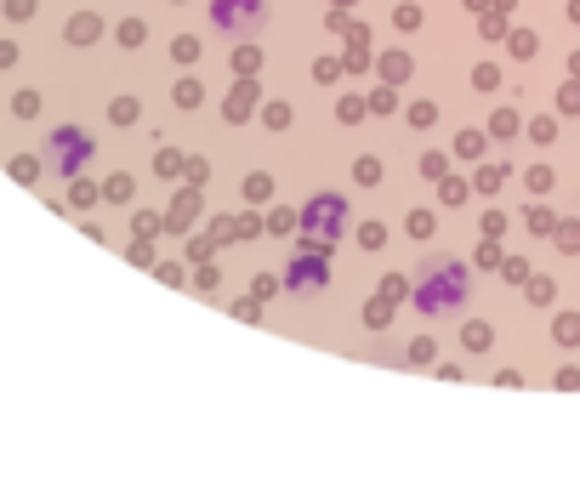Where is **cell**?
Wrapping results in <instances>:
<instances>
[{
  "instance_id": "cell-22",
  "label": "cell",
  "mask_w": 580,
  "mask_h": 483,
  "mask_svg": "<svg viewBox=\"0 0 580 483\" xmlns=\"http://www.w3.org/2000/svg\"><path fill=\"white\" fill-rule=\"evenodd\" d=\"M569 23H580V0H569Z\"/></svg>"
},
{
  "instance_id": "cell-7",
  "label": "cell",
  "mask_w": 580,
  "mask_h": 483,
  "mask_svg": "<svg viewBox=\"0 0 580 483\" xmlns=\"http://www.w3.org/2000/svg\"><path fill=\"white\" fill-rule=\"evenodd\" d=\"M97 199H103V193H97L92 182H81V177H68V206H74V211H92V206H97Z\"/></svg>"
},
{
  "instance_id": "cell-19",
  "label": "cell",
  "mask_w": 580,
  "mask_h": 483,
  "mask_svg": "<svg viewBox=\"0 0 580 483\" xmlns=\"http://www.w3.org/2000/svg\"><path fill=\"white\" fill-rule=\"evenodd\" d=\"M177 103L193 108V103H200V86H193V80H182V86H177Z\"/></svg>"
},
{
  "instance_id": "cell-9",
  "label": "cell",
  "mask_w": 580,
  "mask_h": 483,
  "mask_svg": "<svg viewBox=\"0 0 580 483\" xmlns=\"http://www.w3.org/2000/svg\"><path fill=\"white\" fill-rule=\"evenodd\" d=\"M131 193H137V182H131V177H108V182H103V199H114V206H126Z\"/></svg>"
},
{
  "instance_id": "cell-16",
  "label": "cell",
  "mask_w": 580,
  "mask_h": 483,
  "mask_svg": "<svg viewBox=\"0 0 580 483\" xmlns=\"http://www.w3.org/2000/svg\"><path fill=\"white\" fill-rule=\"evenodd\" d=\"M7 18L12 23H29L34 18V0H7Z\"/></svg>"
},
{
  "instance_id": "cell-8",
  "label": "cell",
  "mask_w": 580,
  "mask_h": 483,
  "mask_svg": "<svg viewBox=\"0 0 580 483\" xmlns=\"http://www.w3.org/2000/svg\"><path fill=\"white\" fill-rule=\"evenodd\" d=\"M410 69H415V63H410L404 52H387V57H381V74L393 80V86H404V80H410Z\"/></svg>"
},
{
  "instance_id": "cell-14",
  "label": "cell",
  "mask_w": 580,
  "mask_h": 483,
  "mask_svg": "<svg viewBox=\"0 0 580 483\" xmlns=\"http://www.w3.org/2000/svg\"><path fill=\"white\" fill-rule=\"evenodd\" d=\"M267 193H274V182H267V177H245V199H256V206H262Z\"/></svg>"
},
{
  "instance_id": "cell-6",
  "label": "cell",
  "mask_w": 580,
  "mask_h": 483,
  "mask_svg": "<svg viewBox=\"0 0 580 483\" xmlns=\"http://www.w3.org/2000/svg\"><path fill=\"white\" fill-rule=\"evenodd\" d=\"M63 34H68V46H92V40L103 34V23H97L92 12H81V18H68V29H63Z\"/></svg>"
},
{
  "instance_id": "cell-1",
  "label": "cell",
  "mask_w": 580,
  "mask_h": 483,
  "mask_svg": "<svg viewBox=\"0 0 580 483\" xmlns=\"http://www.w3.org/2000/svg\"><path fill=\"white\" fill-rule=\"evenodd\" d=\"M467 267L461 262H428L421 267V291H415V307L428 313V318H439V313H455V307H467Z\"/></svg>"
},
{
  "instance_id": "cell-17",
  "label": "cell",
  "mask_w": 580,
  "mask_h": 483,
  "mask_svg": "<svg viewBox=\"0 0 580 483\" xmlns=\"http://www.w3.org/2000/svg\"><path fill=\"white\" fill-rule=\"evenodd\" d=\"M12 177L18 182H34V177H41V166H34V159H12Z\"/></svg>"
},
{
  "instance_id": "cell-18",
  "label": "cell",
  "mask_w": 580,
  "mask_h": 483,
  "mask_svg": "<svg viewBox=\"0 0 580 483\" xmlns=\"http://www.w3.org/2000/svg\"><path fill=\"white\" fill-rule=\"evenodd\" d=\"M336 114H341V119H347V126H354V119H359V114H365V103H359V97H341V108H336Z\"/></svg>"
},
{
  "instance_id": "cell-11",
  "label": "cell",
  "mask_w": 580,
  "mask_h": 483,
  "mask_svg": "<svg viewBox=\"0 0 580 483\" xmlns=\"http://www.w3.org/2000/svg\"><path fill=\"white\" fill-rule=\"evenodd\" d=\"M12 114L18 119H34V114H41V92H18L12 97Z\"/></svg>"
},
{
  "instance_id": "cell-13",
  "label": "cell",
  "mask_w": 580,
  "mask_h": 483,
  "mask_svg": "<svg viewBox=\"0 0 580 483\" xmlns=\"http://www.w3.org/2000/svg\"><path fill=\"white\" fill-rule=\"evenodd\" d=\"M524 296H529L535 307H547V302H552V279H529V291H524Z\"/></svg>"
},
{
  "instance_id": "cell-4",
  "label": "cell",
  "mask_w": 580,
  "mask_h": 483,
  "mask_svg": "<svg viewBox=\"0 0 580 483\" xmlns=\"http://www.w3.org/2000/svg\"><path fill=\"white\" fill-rule=\"evenodd\" d=\"M46 154H52V166H57L63 177H81V166L97 154V143H92V132H81V126H57L52 143H46Z\"/></svg>"
},
{
  "instance_id": "cell-20",
  "label": "cell",
  "mask_w": 580,
  "mask_h": 483,
  "mask_svg": "<svg viewBox=\"0 0 580 483\" xmlns=\"http://www.w3.org/2000/svg\"><path fill=\"white\" fill-rule=\"evenodd\" d=\"M120 46H143V23H120Z\"/></svg>"
},
{
  "instance_id": "cell-3",
  "label": "cell",
  "mask_w": 580,
  "mask_h": 483,
  "mask_svg": "<svg viewBox=\"0 0 580 483\" xmlns=\"http://www.w3.org/2000/svg\"><path fill=\"white\" fill-rule=\"evenodd\" d=\"M211 23L222 34L245 40V34H256L267 23V0H211Z\"/></svg>"
},
{
  "instance_id": "cell-12",
  "label": "cell",
  "mask_w": 580,
  "mask_h": 483,
  "mask_svg": "<svg viewBox=\"0 0 580 483\" xmlns=\"http://www.w3.org/2000/svg\"><path fill=\"white\" fill-rule=\"evenodd\" d=\"M558 342H563V347H580V318H574V313L558 318Z\"/></svg>"
},
{
  "instance_id": "cell-10",
  "label": "cell",
  "mask_w": 580,
  "mask_h": 483,
  "mask_svg": "<svg viewBox=\"0 0 580 483\" xmlns=\"http://www.w3.org/2000/svg\"><path fill=\"white\" fill-rule=\"evenodd\" d=\"M108 119H114V126H131V119H137V97H114L108 103Z\"/></svg>"
},
{
  "instance_id": "cell-21",
  "label": "cell",
  "mask_w": 580,
  "mask_h": 483,
  "mask_svg": "<svg viewBox=\"0 0 580 483\" xmlns=\"http://www.w3.org/2000/svg\"><path fill=\"white\" fill-rule=\"evenodd\" d=\"M18 63V46H12V40H0V69H12Z\"/></svg>"
},
{
  "instance_id": "cell-2",
  "label": "cell",
  "mask_w": 580,
  "mask_h": 483,
  "mask_svg": "<svg viewBox=\"0 0 580 483\" xmlns=\"http://www.w3.org/2000/svg\"><path fill=\"white\" fill-rule=\"evenodd\" d=\"M341 228H347V199H341V193H319V199H307V211H302V233H314V239H319L314 251H330Z\"/></svg>"
},
{
  "instance_id": "cell-5",
  "label": "cell",
  "mask_w": 580,
  "mask_h": 483,
  "mask_svg": "<svg viewBox=\"0 0 580 483\" xmlns=\"http://www.w3.org/2000/svg\"><path fill=\"white\" fill-rule=\"evenodd\" d=\"M325 279H330L325 251H319L314 262H307V256H296V262H291V291H302V296H307V291H325Z\"/></svg>"
},
{
  "instance_id": "cell-15",
  "label": "cell",
  "mask_w": 580,
  "mask_h": 483,
  "mask_svg": "<svg viewBox=\"0 0 580 483\" xmlns=\"http://www.w3.org/2000/svg\"><path fill=\"white\" fill-rule=\"evenodd\" d=\"M489 342H495V330H489V325H467V347H473V353H478V347H489Z\"/></svg>"
}]
</instances>
